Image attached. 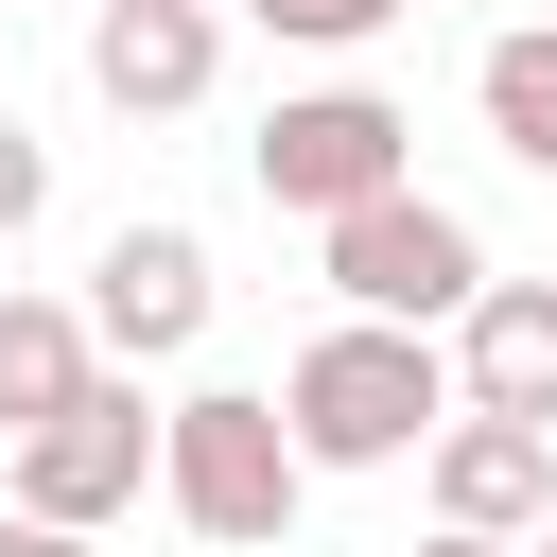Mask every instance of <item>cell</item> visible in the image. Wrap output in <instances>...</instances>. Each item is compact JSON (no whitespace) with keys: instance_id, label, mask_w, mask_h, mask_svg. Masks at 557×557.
Masks as SVG:
<instances>
[{"instance_id":"5b68a950","label":"cell","mask_w":557,"mask_h":557,"mask_svg":"<svg viewBox=\"0 0 557 557\" xmlns=\"http://www.w3.org/2000/svg\"><path fill=\"white\" fill-rule=\"evenodd\" d=\"M139 487H157V400H139V366H87V383L17 435V505L70 522V540H104Z\"/></svg>"},{"instance_id":"8fae6325","label":"cell","mask_w":557,"mask_h":557,"mask_svg":"<svg viewBox=\"0 0 557 557\" xmlns=\"http://www.w3.org/2000/svg\"><path fill=\"white\" fill-rule=\"evenodd\" d=\"M470 104H487V139H505L522 174H557V17H505L487 70H470Z\"/></svg>"},{"instance_id":"7a4b0ae2","label":"cell","mask_w":557,"mask_h":557,"mask_svg":"<svg viewBox=\"0 0 557 557\" xmlns=\"http://www.w3.org/2000/svg\"><path fill=\"white\" fill-rule=\"evenodd\" d=\"M296 435H278V383H191V400H157V505L191 522V540H226V557H261L278 522H296Z\"/></svg>"},{"instance_id":"7c38bea8","label":"cell","mask_w":557,"mask_h":557,"mask_svg":"<svg viewBox=\"0 0 557 557\" xmlns=\"http://www.w3.org/2000/svg\"><path fill=\"white\" fill-rule=\"evenodd\" d=\"M244 17H261L278 52H366V35L400 17V0H244Z\"/></svg>"},{"instance_id":"5bb4252c","label":"cell","mask_w":557,"mask_h":557,"mask_svg":"<svg viewBox=\"0 0 557 557\" xmlns=\"http://www.w3.org/2000/svg\"><path fill=\"white\" fill-rule=\"evenodd\" d=\"M0 557H87L70 522H35V505H0Z\"/></svg>"},{"instance_id":"9c48e42d","label":"cell","mask_w":557,"mask_h":557,"mask_svg":"<svg viewBox=\"0 0 557 557\" xmlns=\"http://www.w3.org/2000/svg\"><path fill=\"white\" fill-rule=\"evenodd\" d=\"M453 400L557 435V278H487V296L453 313Z\"/></svg>"},{"instance_id":"ba28073f","label":"cell","mask_w":557,"mask_h":557,"mask_svg":"<svg viewBox=\"0 0 557 557\" xmlns=\"http://www.w3.org/2000/svg\"><path fill=\"white\" fill-rule=\"evenodd\" d=\"M418 470H435V522H470V540H540V505H557V435L540 418H435L418 435Z\"/></svg>"},{"instance_id":"277c9868","label":"cell","mask_w":557,"mask_h":557,"mask_svg":"<svg viewBox=\"0 0 557 557\" xmlns=\"http://www.w3.org/2000/svg\"><path fill=\"white\" fill-rule=\"evenodd\" d=\"M244 174H261V209L331 226V209H366V191H418V122H400L383 87H296V104L244 139Z\"/></svg>"},{"instance_id":"8992f818","label":"cell","mask_w":557,"mask_h":557,"mask_svg":"<svg viewBox=\"0 0 557 557\" xmlns=\"http://www.w3.org/2000/svg\"><path fill=\"white\" fill-rule=\"evenodd\" d=\"M209 296H226V278H209V244L157 209V226H104V261H87V296H70V313H87V348H104V366H174V348L209 331Z\"/></svg>"},{"instance_id":"6da1fadb","label":"cell","mask_w":557,"mask_h":557,"mask_svg":"<svg viewBox=\"0 0 557 557\" xmlns=\"http://www.w3.org/2000/svg\"><path fill=\"white\" fill-rule=\"evenodd\" d=\"M435 418H453V348H435V331L331 313V331L278 366V435H296V470H400Z\"/></svg>"},{"instance_id":"3957f363","label":"cell","mask_w":557,"mask_h":557,"mask_svg":"<svg viewBox=\"0 0 557 557\" xmlns=\"http://www.w3.org/2000/svg\"><path fill=\"white\" fill-rule=\"evenodd\" d=\"M313 261H331V296H348V313H383V331H453V313L487 296L470 209H435V191H366V209H331V226H313Z\"/></svg>"},{"instance_id":"52a82bcc","label":"cell","mask_w":557,"mask_h":557,"mask_svg":"<svg viewBox=\"0 0 557 557\" xmlns=\"http://www.w3.org/2000/svg\"><path fill=\"white\" fill-rule=\"evenodd\" d=\"M209 70H226V0H104V17H87V87H104L122 122L209 104Z\"/></svg>"},{"instance_id":"30bf717a","label":"cell","mask_w":557,"mask_h":557,"mask_svg":"<svg viewBox=\"0 0 557 557\" xmlns=\"http://www.w3.org/2000/svg\"><path fill=\"white\" fill-rule=\"evenodd\" d=\"M87 366H104V348H87V313H70V296H0V435H35Z\"/></svg>"},{"instance_id":"4fadbf2b","label":"cell","mask_w":557,"mask_h":557,"mask_svg":"<svg viewBox=\"0 0 557 557\" xmlns=\"http://www.w3.org/2000/svg\"><path fill=\"white\" fill-rule=\"evenodd\" d=\"M35 209H52V139H35V122H17V104H0V244H17V226H35Z\"/></svg>"},{"instance_id":"9a60e30c","label":"cell","mask_w":557,"mask_h":557,"mask_svg":"<svg viewBox=\"0 0 557 557\" xmlns=\"http://www.w3.org/2000/svg\"><path fill=\"white\" fill-rule=\"evenodd\" d=\"M418 557H522V540H470V522H435V540H418Z\"/></svg>"},{"instance_id":"2e32d148","label":"cell","mask_w":557,"mask_h":557,"mask_svg":"<svg viewBox=\"0 0 557 557\" xmlns=\"http://www.w3.org/2000/svg\"><path fill=\"white\" fill-rule=\"evenodd\" d=\"M522 557H557V505H540V540H522Z\"/></svg>"}]
</instances>
